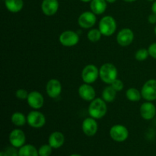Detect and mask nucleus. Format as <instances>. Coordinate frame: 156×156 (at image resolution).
Wrapping results in <instances>:
<instances>
[{
	"mask_svg": "<svg viewBox=\"0 0 156 156\" xmlns=\"http://www.w3.org/2000/svg\"><path fill=\"white\" fill-rule=\"evenodd\" d=\"M5 5L8 10L12 13H17L24 7L23 0H5Z\"/></svg>",
	"mask_w": 156,
	"mask_h": 156,
	"instance_id": "aec40b11",
	"label": "nucleus"
},
{
	"mask_svg": "<svg viewBox=\"0 0 156 156\" xmlns=\"http://www.w3.org/2000/svg\"><path fill=\"white\" fill-rule=\"evenodd\" d=\"M29 93L26 91L25 89H18L15 92V96H16L17 98L21 99V100H24V99H27L28 97Z\"/></svg>",
	"mask_w": 156,
	"mask_h": 156,
	"instance_id": "c85d7f7f",
	"label": "nucleus"
},
{
	"mask_svg": "<svg viewBox=\"0 0 156 156\" xmlns=\"http://www.w3.org/2000/svg\"><path fill=\"white\" fill-rule=\"evenodd\" d=\"M11 121L16 126H23L26 123H27V117L21 112L14 113L11 117Z\"/></svg>",
	"mask_w": 156,
	"mask_h": 156,
	"instance_id": "5701e85b",
	"label": "nucleus"
},
{
	"mask_svg": "<svg viewBox=\"0 0 156 156\" xmlns=\"http://www.w3.org/2000/svg\"><path fill=\"white\" fill-rule=\"evenodd\" d=\"M99 77V69L94 64H89L84 67L82 72V80L85 83L92 84Z\"/></svg>",
	"mask_w": 156,
	"mask_h": 156,
	"instance_id": "0eeeda50",
	"label": "nucleus"
},
{
	"mask_svg": "<svg viewBox=\"0 0 156 156\" xmlns=\"http://www.w3.org/2000/svg\"><path fill=\"white\" fill-rule=\"evenodd\" d=\"M152 13L155 14L156 15V0L153 2L152 5Z\"/></svg>",
	"mask_w": 156,
	"mask_h": 156,
	"instance_id": "473e14b6",
	"label": "nucleus"
},
{
	"mask_svg": "<svg viewBox=\"0 0 156 156\" xmlns=\"http://www.w3.org/2000/svg\"><path fill=\"white\" fill-rule=\"evenodd\" d=\"M98 29L104 36H111L117 30V21L111 15H106L99 21Z\"/></svg>",
	"mask_w": 156,
	"mask_h": 156,
	"instance_id": "7ed1b4c3",
	"label": "nucleus"
},
{
	"mask_svg": "<svg viewBox=\"0 0 156 156\" xmlns=\"http://www.w3.org/2000/svg\"><path fill=\"white\" fill-rule=\"evenodd\" d=\"M82 131L87 136H93L95 135L98 129V124L96 119L92 117L85 118L82 122Z\"/></svg>",
	"mask_w": 156,
	"mask_h": 156,
	"instance_id": "ddd939ff",
	"label": "nucleus"
},
{
	"mask_svg": "<svg viewBox=\"0 0 156 156\" xmlns=\"http://www.w3.org/2000/svg\"><path fill=\"white\" fill-rule=\"evenodd\" d=\"M53 148L50 146V144H44L41 146L38 149L39 156H50L52 154Z\"/></svg>",
	"mask_w": 156,
	"mask_h": 156,
	"instance_id": "bb28decb",
	"label": "nucleus"
},
{
	"mask_svg": "<svg viewBox=\"0 0 156 156\" xmlns=\"http://www.w3.org/2000/svg\"><path fill=\"white\" fill-rule=\"evenodd\" d=\"M19 156H39L38 150L33 145H24L18 149Z\"/></svg>",
	"mask_w": 156,
	"mask_h": 156,
	"instance_id": "412c9836",
	"label": "nucleus"
},
{
	"mask_svg": "<svg viewBox=\"0 0 156 156\" xmlns=\"http://www.w3.org/2000/svg\"><path fill=\"white\" fill-rule=\"evenodd\" d=\"M101 32L98 28L91 29L88 32V34H87V37H88V41L92 43H96L100 41L101 38Z\"/></svg>",
	"mask_w": 156,
	"mask_h": 156,
	"instance_id": "393cba45",
	"label": "nucleus"
},
{
	"mask_svg": "<svg viewBox=\"0 0 156 156\" xmlns=\"http://www.w3.org/2000/svg\"><path fill=\"white\" fill-rule=\"evenodd\" d=\"M46 91L47 95L51 98H56L62 92V85L59 80L52 79L48 81L46 85Z\"/></svg>",
	"mask_w": 156,
	"mask_h": 156,
	"instance_id": "f8f14e48",
	"label": "nucleus"
},
{
	"mask_svg": "<svg viewBox=\"0 0 156 156\" xmlns=\"http://www.w3.org/2000/svg\"><path fill=\"white\" fill-rule=\"evenodd\" d=\"M154 31H155V35H156V26H155V30H154Z\"/></svg>",
	"mask_w": 156,
	"mask_h": 156,
	"instance_id": "58836bf2",
	"label": "nucleus"
},
{
	"mask_svg": "<svg viewBox=\"0 0 156 156\" xmlns=\"http://www.w3.org/2000/svg\"><path fill=\"white\" fill-rule=\"evenodd\" d=\"M18 148H15L14 146H9L5 149V152L7 153L8 156H19V154H18Z\"/></svg>",
	"mask_w": 156,
	"mask_h": 156,
	"instance_id": "c756f323",
	"label": "nucleus"
},
{
	"mask_svg": "<svg viewBox=\"0 0 156 156\" xmlns=\"http://www.w3.org/2000/svg\"><path fill=\"white\" fill-rule=\"evenodd\" d=\"M48 143L53 149H59L65 143V136L59 131H55L50 135Z\"/></svg>",
	"mask_w": 156,
	"mask_h": 156,
	"instance_id": "a211bd4d",
	"label": "nucleus"
},
{
	"mask_svg": "<svg viewBox=\"0 0 156 156\" xmlns=\"http://www.w3.org/2000/svg\"><path fill=\"white\" fill-rule=\"evenodd\" d=\"M27 121L30 126L35 129H39L45 125L46 117L43 113L35 110L28 113L27 116Z\"/></svg>",
	"mask_w": 156,
	"mask_h": 156,
	"instance_id": "39448f33",
	"label": "nucleus"
},
{
	"mask_svg": "<svg viewBox=\"0 0 156 156\" xmlns=\"http://www.w3.org/2000/svg\"><path fill=\"white\" fill-rule=\"evenodd\" d=\"M59 41L64 47H73L79 43V35L73 30H65L59 35Z\"/></svg>",
	"mask_w": 156,
	"mask_h": 156,
	"instance_id": "6e6552de",
	"label": "nucleus"
},
{
	"mask_svg": "<svg viewBox=\"0 0 156 156\" xmlns=\"http://www.w3.org/2000/svg\"><path fill=\"white\" fill-rule=\"evenodd\" d=\"M124 2H136V0H123Z\"/></svg>",
	"mask_w": 156,
	"mask_h": 156,
	"instance_id": "f704fd0d",
	"label": "nucleus"
},
{
	"mask_svg": "<svg viewBox=\"0 0 156 156\" xmlns=\"http://www.w3.org/2000/svg\"><path fill=\"white\" fill-rule=\"evenodd\" d=\"M142 97L147 101L156 100V80L149 79L144 83L141 89Z\"/></svg>",
	"mask_w": 156,
	"mask_h": 156,
	"instance_id": "423d86ee",
	"label": "nucleus"
},
{
	"mask_svg": "<svg viewBox=\"0 0 156 156\" xmlns=\"http://www.w3.org/2000/svg\"><path fill=\"white\" fill-rule=\"evenodd\" d=\"M0 156H8L7 153H6L5 151H2L1 152H0Z\"/></svg>",
	"mask_w": 156,
	"mask_h": 156,
	"instance_id": "72a5a7b5",
	"label": "nucleus"
},
{
	"mask_svg": "<svg viewBox=\"0 0 156 156\" xmlns=\"http://www.w3.org/2000/svg\"><path fill=\"white\" fill-rule=\"evenodd\" d=\"M148 1H150V2H152V1H155V0H148Z\"/></svg>",
	"mask_w": 156,
	"mask_h": 156,
	"instance_id": "ea45409f",
	"label": "nucleus"
},
{
	"mask_svg": "<svg viewBox=\"0 0 156 156\" xmlns=\"http://www.w3.org/2000/svg\"><path fill=\"white\" fill-rule=\"evenodd\" d=\"M59 9L58 0H43L41 10L47 16H52L57 12Z\"/></svg>",
	"mask_w": 156,
	"mask_h": 156,
	"instance_id": "f3484780",
	"label": "nucleus"
},
{
	"mask_svg": "<svg viewBox=\"0 0 156 156\" xmlns=\"http://www.w3.org/2000/svg\"><path fill=\"white\" fill-rule=\"evenodd\" d=\"M26 136L24 131L20 129H15L9 134V143L15 148H21L25 145Z\"/></svg>",
	"mask_w": 156,
	"mask_h": 156,
	"instance_id": "9d476101",
	"label": "nucleus"
},
{
	"mask_svg": "<svg viewBox=\"0 0 156 156\" xmlns=\"http://www.w3.org/2000/svg\"><path fill=\"white\" fill-rule=\"evenodd\" d=\"M80 1L83 2H91V0H80Z\"/></svg>",
	"mask_w": 156,
	"mask_h": 156,
	"instance_id": "e433bc0d",
	"label": "nucleus"
},
{
	"mask_svg": "<svg viewBox=\"0 0 156 156\" xmlns=\"http://www.w3.org/2000/svg\"><path fill=\"white\" fill-rule=\"evenodd\" d=\"M149 56V53L148 50L146 49H140L137 50L135 53V58L137 61H145Z\"/></svg>",
	"mask_w": 156,
	"mask_h": 156,
	"instance_id": "a878e982",
	"label": "nucleus"
},
{
	"mask_svg": "<svg viewBox=\"0 0 156 156\" xmlns=\"http://www.w3.org/2000/svg\"><path fill=\"white\" fill-rule=\"evenodd\" d=\"M106 0H91L90 3L91 11L95 15H101L105 13L107 9Z\"/></svg>",
	"mask_w": 156,
	"mask_h": 156,
	"instance_id": "6ab92c4d",
	"label": "nucleus"
},
{
	"mask_svg": "<svg viewBox=\"0 0 156 156\" xmlns=\"http://www.w3.org/2000/svg\"><path fill=\"white\" fill-rule=\"evenodd\" d=\"M126 97L129 101L133 102H137L140 101L142 98V94L137 88H130L126 90Z\"/></svg>",
	"mask_w": 156,
	"mask_h": 156,
	"instance_id": "b1692460",
	"label": "nucleus"
},
{
	"mask_svg": "<svg viewBox=\"0 0 156 156\" xmlns=\"http://www.w3.org/2000/svg\"><path fill=\"white\" fill-rule=\"evenodd\" d=\"M111 85L112 86V88L115 90L116 91H120L123 89V87H124V85H123V82H122L120 79H116L115 80L113 81L111 83Z\"/></svg>",
	"mask_w": 156,
	"mask_h": 156,
	"instance_id": "cd10ccee",
	"label": "nucleus"
},
{
	"mask_svg": "<svg viewBox=\"0 0 156 156\" xmlns=\"http://www.w3.org/2000/svg\"><path fill=\"white\" fill-rule=\"evenodd\" d=\"M148 21H149V22L152 24H156V15L155 14L152 13V14H151V15H149V17H148Z\"/></svg>",
	"mask_w": 156,
	"mask_h": 156,
	"instance_id": "2f4dec72",
	"label": "nucleus"
},
{
	"mask_svg": "<svg viewBox=\"0 0 156 156\" xmlns=\"http://www.w3.org/2000/svg\"><path fill=\"white\" fill-rule=\"evenodd\" d=\"M111 139L117 143L126 141L129 136V130L125 126L121 124L114 125L110 129Z\"/></svg>",
	"mask_w": 156,
	"mask_h": 156,
	"instance_id": "20e7f679",
	"label": "nucleus"
},
{
	"mask_svg": "<svg viewBox=\"0 0 156 156\" xmlns=\"http://www.w3.org/2000/svg\"><path fill=\"white\" fill-rule=\"evenodd\" d=\"M118 72L115 66L110 62L103 64L99 69V77L102 82L111 85L113 81L117 79Z\"/></svg>",
	"mask_w": 156,
	"mask_h": 156,
	"instance_id": "f03ea898",
	"label": "nucleus"
},
{
	"mask_svg": "<svg viewBox=\"0 0 156 156\" xmlns=\"http://www.w3.org/2000/svg\"><path fill=\"white\" fill-rule=\"evenodd\" d=\"M106 1L109 3H114V2H115L117 0H106Z\"/></svg>",
	"mask_w": 156,
	"mask_h": 156,
	"instance_id": "c9c22d12",
	"label": "nucleus"
},
{
	"mask_svg": "<svg viewBox=\"0 0 156 156\" xmlns=\"http://www.w3.org/2000/svg\"><path fill=\"white\" fill-rule=\"evenodd\" d=\"M78 91H79V94L81 98L86 101H91L95 98V90L90 84L85 83L81 85Z\"/></svg>",
	"mask_w": 156,
	"mask_h": 156,
	"instance_id": "dca6fc26",
	"label": "nucleus"
},
{
	"mask_svg": "<svg viewBox=\"0 0 156 156\" xmlns=\"http://www.w3.org/2000/svg\"><path fill=\"white\" fill-rule=\"evenodd\" d=\"M70 156H82V155H79V154H73V155H71Z\"/></svg>",
	"mask_w": 156,
	"mask_h": 156,
	"instance_id": "4c0bfd02",
	"label": "nucleus"
},
{
	"mask_svg": "<svg viewBox=\"0 0 156 156\" xmlns=\"http://www.w3.org/2000/svg\"><path fill=\"white\" fill-rule=\"evenodd\" d=\"M140 115L144 120H150L155 117L156 114V108L151 101L144 102L142 104L140 109Z\"/></svg>",
	"mask_w": 156,
	"mask_h": 156,
	"instance_id": "2eb2a0df",
	"label": "nucleus"
},
{
	"mask_svg": "<svg viewBox=\"0 0 156 156\" xmlns=\"http://www.w3.org/2000/svg\"><path fill=\"white\" fill-rule=\"evenodd\" d=\"M148 51H149V56L156 59V43H153L149 46Z\"/></svg>",
	"mask_w": 156,
	"mask_h": 156,
	"instance_id": "7c9ffc66",
	"label": "nucleus"
},
{
	"mask_svg": "<svg viewBox=\"0 0 156 156\" xmlns=\"http://www.w3.org/2000/svg\"><path fill=\"white\" fill-rule=\"evenodd\" d=\"M97 21L96 15L92 12H85L79 15L78 24L82 28H91Z\"/></svg>",
	"mask_w": 156,
	"mask_h": 156,
	"instance_id": "1a4fd4ad",
	"label": "nucleus"
},
{
	"mask_svg": "<svg viewBox=\"0 0 156 156\" xmlns=\"http://www.w3.org/2000/svg\"><path fill=\"white\" fill-rule=\"evenodd\" d=\"M88 114L94 119H101L105 117L108 111L106 101L103 98H94L91 101L88 106Z\"/></svg>",
	"mask_w": 156,
	"mask_h": 156,
	"instance_id": "f257e3e1",
	"label": "nucleus"
},
{
	"mask_svg": "<svg viewBox=\"0 0 156 156\" xmlns=\"http://www.w3.org/2000/svg\"><path fill=\"white\" fill-rule=\"evenodd\" d=\"M117 91L112 88L111 85L106 87L102 91V98L107 102V103H111L114 101L116 98Z\"/></svg>",
	"mask_w": 156,
	"mask_h": 156,
	"instance_id": "4be33fe9",
	"label": "nucleus"
},
{
	"mask_svg": "<svg viewBox=\"0 0 156 156\" xmlns=\"http://www.w3.org/2000/svg\"><path fill=\"white\" fill-rule=\"evenodd\" d=\"M134 40V33L131 29L123 28L117 35V41L121 47L130 45Z\"/></svg>",
	"mask_w": 156,
	"mask_h": 156,
	"instance_id": "9b49d317",
	"label": "nucleus"
},
{
	"mask_svg": "<svg viewBox=\"0 0 156 156\" xmlns=\"http://www.w3.org/2000/svg\"><path fill=\"white\" fill-rule=\"evenodd\" d=\"M27 104L31 108L34 110H39L43 107L44 104V96L39 91H30L27 98Z\"/></svg>",
	"mask_w": 156,
	"mask_h": 156,
	"instance_id": "4468645a",
	"label": "nucleus"
}]
</instances>
